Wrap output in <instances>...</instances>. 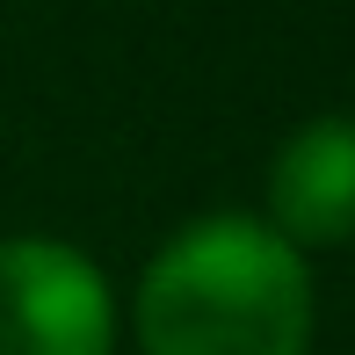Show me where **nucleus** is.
Returning <instances> with one entry per match:
<instances>
[{"label": "nucleus", "mask_w": 355, "mask_h": 355, "mask_svg": "<svg viewBox=\"0 0 355 355\" xmlns=\"http://www.w3.org/2000/svg\"><path fill=\"white\" fill-rule=\"evenodd\" d=\"M131 327L145 355H304L312 276L268 218L211 211L145 261Z\"/></svg>", "instance_id": "obj_1"}, {"label": "nucleus", "mask_w": 355, "mask_h": 355, "mask_svg": "<svg viewBox=\"0 0 355 355\" xmlns=\"http://www.w3.org/2000/svg\"><path fill=\"white\" fill-rule=\"evenodd\" d=\"M116 297L109 276L66 239H0V355H109Z\"/></svg>", "instance_id": "obj_2"}, {"label": "nucleus", "mask_w": 355, "mask_h": 355, "mask_svg": "<svg viewBox=\"0 0 355 355\" xmlns=\"http://www.w3.org/2000/svg\"><path fill=\"white\" fill-rule=\"evenodd\" d=\"M268 225L297 254L355 239V116H312L276 145Z\"/></svg>", "instance_id": "obj_3"}]
</instances>
